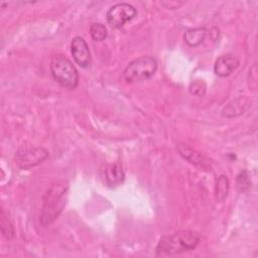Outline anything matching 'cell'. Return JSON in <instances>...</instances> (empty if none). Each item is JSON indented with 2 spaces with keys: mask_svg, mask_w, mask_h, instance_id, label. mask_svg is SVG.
I'll return each instance as SVG.
<instances>
[{
  "mask_svg": "<svg viewBox=\"0 0 258 258\" xmlns=\"http://www.w3.org/2000/svg\"><path fill=\"white\" fill-rule=\"evenodd\" d=\"M48 151L43 147H22L15 153V162L21 169L38 165L48 157Z\"/></svg>",
  "mask_w": 258,
  "mask_h": 258,
  "instance_id": "5",
  "label": "cell"
},
{
  "mask_svg": "<svg viewBox=\"0 0 258 258\" xmlns=\"http://www.w3.org/2000/svg\"><path fill=\"white\" fill-rule=\"evenodd\" d=\"M157 70V61L150 55L133 59L125 68L122 78L128 83H137L150 79Z\"/></svg>",
  "mask_w": 258,
  "mask_h": 258,
  "instance_id": "4",
  "label": "cell"
},
{
  "mask_svg": "<svg viewBox=\"0 0 258 258\" xmlns=\"http://www.w3.org/2000/svg\"><path fill=\"white\" fill-rule=\"evenodd\" d=\"M177 150L179 152V154L186 159L187 161H189L190 163L206 169V170H211L212 166H211V162L210 160L201 152L197 151L196 149L187 146L186 144H181L178 143L177 144Z\"/></svg>",
  "mask_w": 258,
  "mask_h": 258,
  "instance_id": "9",
  "label": "cell"
},
{
  "mask_svg": "<svg viewBox=\"0 0 258 258\" xmlns=\"http://www.w3.org/2000/svg\"><path fill=\"white\" fill-rule=\"evenodd\" d=\"M181 4H182V2H169L168 5H166V7L174 9V8H178Z\"/></svg>",
  "mask_w": 258,
  "mask_h": 258,
  "instance_id": "18",
  "label": "cell"
},
{
  "mask_svg": "<svg viewBox=\"0 0 258 258\" xmlns=\"http://www.w3.org/2000/svg\"><path fill=\"white\" fill-rule=\"evenodd\" d=\"M137 14L136 9L129 3H117L109 8L106 14L108 24L113 28H120L132 20Z\"/></svg>",
  "mask_w": 258,
  "mask_h": 258,
  "instance_id": "6",
  "label": "cell"
},
{
  "mask_svg": "<svg viewBox=\"0 0 258 258\" xmlns=\"http://www.w3.org/2000/svg\"><path fill=\"white\" fill-rule=\"evenodd\" d=\"M229 191V180L226 175H220L217 180V186H216V196L217 200L219 202H223Z\"/></svg>",
  "mask_w": 258,
  "mask_h": 258,
  "instance_id": "14",
  "label": "cell"
},
{
  "mask_svg": "<svg viewBox=\"0 0 258 258\" xmlns=\"http://www.w3.org/2000/svg\"><path fill=\"white\" fill-rule=\"evenodd\" d=\"M206 89H207L206 84L203 81H200V80L194 81L189 85L190 94H192L195 96H198V97L204 96L205 93H206Z\"/></svg>",
  "mask_w": 258,
  "mask_h": 258,
  "instance_id": "17",
  "label": "cell"
},
{
  "mask_svg": "<svg viewBox=\"0 0 258 258\" xmlns=\"http://www.w3.org/2000/svg\"><path fill=\"white\" fill-rule=\"evenodd\" d=\"M201 241L200 233L191 230H180L160 238L156 246L157 256H174L194 250Z\"/></svg>",
  "mask_w": 258,
  "mask_h": 258,
  "instance_id": "1",
  "label": "cell"
},
{
  "mask_svg": "<svg viewBox=\"0 0 258 258\" xmlns=\"http://www.w3.org/2000/svg\"><path fill=\"white\" fill-rule=\"evenodd\" d=\"M240 59L233 53H226L218 57L214 66V72L219 77H227L237 70Z\"/></svg>",
  "mask_w": 258,
  "mask_h": 258,
  "instance_id": "8",
  "label": "cell"
},
{
  "mask_svg": "<svg viewBox=\"0 0 258 258\" xmlns=\"http://www.w3.org/2000/svg\"><path fill=\"white\" fill-rule=\"evenodd\" d=\"M251 180L247 170L241 171L236 177V186L240 192H245L250 188Z\"/></svg>",
  "mask_w": 258,
  "mask_h": 258,
  "instance_id": "16",
  "label": "cell"
},
{
  "mask_svg": "<svg viewBox=\"0 0 258 258\" xmlns=\"http://www.w3.org/2000/svg\"><path fill=\"white\" fill-rule=\"evenodd\" d=\"M71 51L75 61L81 68H88L91 63L89 45L82 36H76L71 42Z\"/></svg>",
  "mask_w": 258,
  "mask_h": 258,
  "instance_id": "7",
  "label": "cell"
},
{
  "mask_svg": "<svg viewBox=\"0 0 258 258\" xmlns=\"http://www.w3.org/2000/svg\"><path fill=\"white\" fill-rule=\"evenodd\" d=\"M251 106V102L244 97L237 98L231 101L222 111V115L227 118H233L244 114L249 107Z\"/></svg>",
  "mask_w": 258,
  "mask_h": 258,
  "instance_id": "10",
  "label": "cell"
},
{
  "mask_svg": "<svg viewBox=\"0 0 258 258\" xmlns=\"http://www.w3.org/2000/svg\"><path fill=\"white\" fill-rule=\"evenodd\" d=\"M104 176L106 183L111 187L120 185L125 179L122 167L118 163L107 164L104 169Z\"/></svg>",
  "mask_w": 258,
  "mask_h": 258,
  "instance_id": "11",
  "label": "cell"
},
{
  "mask_svg": "<svg viewBox=\"0 0 258 258\" xmlns=\"http://www.w3.org/2000/svg\"><path fill=\"white\" fill-rule=\"evenodd\" d=\"M68 190V183L66 181H58L51 185L43 197V206L40 215V223L46 227L51 224L61 213L66 200L63 199Z\"/></svg>",
  "mask_w": 258,
  "mask_h": 258,
  "instance_id": "2",
  "label": "cell"
},
{
  "mask_svg": "<svg viewBox=\"0 0 258 258\" xmlns=\"http://www.w3.org/2000/svg\"><path fill=\"white\" fill-rule=\"evenodd\" d=\"M207 30L205 27H197L187 29L183 34L184 41L191 47L199 46L205 40Z\"/></svg>",
  "mask_w": 258,
  "mask_h": 258,
  "instance_id": "12",
  "label": "cell"
},
{
  "mask_svg": "<svg viewBox=\"0 0 258 258\" xmlns=\"http://www.w3.org/2000/svg\"><path fill=\"white\" fill-rule=\"evenodd\" d=\"M0 228H1V233L3 237H5L7 240H11L14 237V229L13 225L10 221V218L8 214L5 212L4 209L1 210V216H0Z\"/></svg>",
  "mask_w": 258,
  "mask_h": 258,
  "instance_id": "13",
  "label": "cell"
},
{
  "mask_svg": "<svg viewBox=\"0 0 258 258\" xmlns=\"http://www.w3.org/2000/svg\"><path fill=\"white\" fill-rule=\"evenodd\" d=\"M50 72L53 79L63 88L75 90L79 84V74L73 62L62 54H55L50 60Z\"/></svg>",
  "mask_w": 258,
  "mask_h": 258,
  "instance_id": "3",
  "label": "cell"
},
{
  "mask_svg": "<svg viewBox=\"0 0 258 258\" xmlns=\"http://www.w3.org/2000/svg\"><path fill=\"white\" fill-rule=\"evenodd\" d=\"M90 34L95 41H102L107 37V28L102 23H93L90 27Z\"/></svg>",
  "mask_w": 258,
  "mask_h": 258,
  "instance_id": "15",
  "label": "cell"
}]
</instances>
